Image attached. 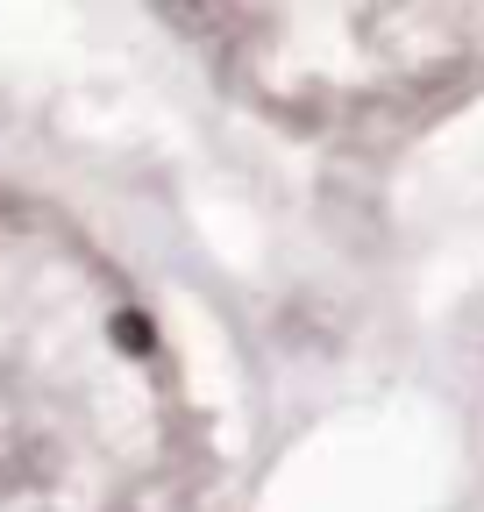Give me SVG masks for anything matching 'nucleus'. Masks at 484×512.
I'll return each instance as SVG.
<instances>
[]
</instances>
